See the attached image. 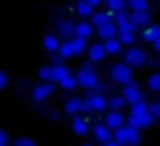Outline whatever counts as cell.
<instances>
[{
    "label": "cell",
    "instance_id": "1",
    "mask_svg": "<svg viewBox=\"0 0 160 146\" xmlns=\"http://www.w3.org/2000/svg\"><path fill=\"white\" fill-rule=\"evenodd\" d=\"M110 77H112V81H115V83L128 86V84L132 83L131 81L132 79V71L126 62H119L110 69Z\"/></svg>",
    "mask_w": 160,
    "mask_h": 146
},
{
    "label": "cell",
    "instance_id": "2",
    "mask_svg": "<svg viewBox=\"0 0 160 146\" xmlns=\"http://www.w3.org/2000/svg\"><path fill=\"white\" fill-rule=\"evenodd\" d=\"M76 77H78V84H79L81 88H84V90H90V91H93L95 88L98 86V76L95 74V71H83V69H79L78 71V74H76Z\"/></svg>",
    "mask_w": 160,
    "mask_h": 146
},
{
    "label": "cell",
    "instance_id": "3",
    "mask_svg": "<svg viewBox=\"0 0 160 146\" xmlns=\"http://www.w3.org/2000/svg\"><path fill=\"white\" fill-rule=\"evenodd\" d=\"M124 62L129 67H139L146 62V53L141 48H129L124 52Z\"/></svg>",
    "mask_w": 160,
    "mask_h": 146
},
{
    "label": "cell",
    "instance_id": "4",
    "mask_svg": "<svg viewBox=\"0 0 160 146\" xmlns=\"http://www.w3.org/2000/svg\"><path fill=\"white\" fill-rule=\"evenodd\" d=\"M153 124V115L150 114H145V115H131L129 114V117H128V125L129 127H132V129H143V127H150V125Z\"/></svg>",
    "mask_w": 160,
    "mask_h": 146
},
{
    "label": "cell",
    "instance_id": "5",
    "mask_svg": "<svg viewBox=\"0 0 160 146\" xmlns=\"http://www.w3.org/2000/svg\"><path fill=\"white\" fill-rule=\"evenodd\" d=\"M126 122L128 120L124 119V115H122L121 112H108L103 117V124L107 125L108 129H112V131H117V129L124 127Z\"/></svg>",
    "mask_w": 160,
    "mask_h": 146
},
{
    "label": "cell",
    "instance_id": "6",
    "mask_svg": "<svg viewBox=\"0 0 160 146\" xmlns=\"http://www.w3.org/2000/svg\"><path fill=\"white\" fill-rule=\"evenodd\" d=\"M57 31H59V35L64 36L67 41H71V40L76 36V24H74L71 19H62V21L57 22Z\"/></svg>",
    "mask_w": 160,
    "mask_h": 146
},
{
    "label": "cell",
    "instance_id": "7",
    "mask_svg": "<svg viewBox=\"0 0 160 146\" xmlns=\"http://www.w3.org/2000/svg\"><path fill=\"white\" fill-rule=\"evenodd\" d=\"M98 36H100L102 40H112V38H117V33H119V29H117V22H114V21H107V22H103L102 26H98Z\"/></svg>",
    "mask_w": 160,
    "mask_h": 146
},
{
    "label": "cell",
    "instance_id": "8",
    "mask_svg": "<svg viewBox=\"0 0 160 146\" xmlns=\"http://www.w3.org/2000/svg\"><path fill=\"white\" fill-rule=\"evenodd\" d=\"M122 95H124L126 101H129L131 105L138 103V101H143V95H141V90H139L138 84L131 83L128 84V86H124V91H122Z\"/></svg>",
    "mask_w": 160,
    "mask_h": 146
},
{
    "label": "cell",
    "instance_id": "9",
    "mask_svg": "<svg viewBox=\"0 0 160 146\" xmlns=\"http://www.w3.org/2000/svg\"><path fill=\"white\" fill-rule=\"evenodd\" d=\"M93 134H95V138H97V141H100L102 144H107V143H110L112 139H114V134H112L110 129L105 124H95Z\"/></svg>",
    "mask_w": 160,
    "mask_h": 146
},
{
    "label": "cell",
    "instance_id": "10",
    "mask_svg": "<svg viewBox=\"0 0 160 146\" xmlns=\"http://www.w3.org/2000/svg\"><path fill=\"white\" fill-rule=\"evenodd\" d=\"M52 90H53V86L50 83H40L33 88V98H35L36 101H43L50 96Z\"/></svg>",
    "mask_w": 160,
    "mask_h": 146
},
{
    "label": "cell",
    "instance_id": "11",
    "mask_svg": "<svg viewBox=\"0 0 160 146\" xmlns=\"http://www.w3.org/2000/svg\"><path fill=\"white\" fill-rule=\"evenodd\" d=\"M86 100L90 101V105H91V110L93 112H100V110H103L105 107H108V100L103 96V95H95V93H88V96H86Z\"/></svg>",
    "mask_w": 160,
    "mask_h": 146
},
{
    "label": "cell",
    "instance_id": "12",
    "mask_svg": "<svg viewBox=\"0 0 160 146\" xmlns=\"http://www.w3.org/2000/svg\"><path fill=\"white\" fill-rule=\"evenodd\" d=\"M60 40L59 36L55 35V33H48V35H45V38H43V46H45L48 52H59L60 48Z\"/></svg>",
    "mask_w": 160,
    "mask_h": 146
},
{
    "label": "cell",
    "instance_id": "13",
    "mask_svg": "<svg viewBox=\"0 0 160 146\" xmlns=\"http://www.w3.org/2000/svg\"><path fill=\"white\" fill-rule=\"evenodd\" d=\"M105 55H107V50H105V46L102 45V43H95V45H91L90 50H88V57H90L91 62H98V60H102Z\"/></svg>",
    "mask_w": 160,
    "mask_h": 146
},
{
    "label": "cell",
    "instance_id": "14",
    "mask_svg": "<svg viewBox=\"0 0 160 146\" xmlns=\"http://www.w3.org/2000/svg\"><path fill=\"white\" fill-rule=\"evenodd\" d=\"M81 107H83V100L78 96L71 98V100L66 101V105H64V112H66L67 115H76L78 112H81Z\"/></svg>",
    "mask_w": 160,
    "mask_h": 146
},
{
    "label": "cell",
    "instance_id": "15",
    "mask_svg": "<svg viewBox=\"0 0 160 146\" xmlns=\"http://www.w3.org/2000/svg\"><path fill=\"white\" fill-rule=\"evenodd\" d=\"M143 40L146 41H153L155 43L157 40L160 38V26L158 24H148L145 29H143Z\"/></svg>",
    "mask_w": 160,
    "mask_h": 146
},
{
    "label": "cell",
    "instance_id": "16",
    "mask_svg": "<svg viewBox=\"0 0 160 146\" xmlns=\"http://www.w3.org/2000/svg\"><path fill=\"white\" fill-rule=\"evenodd\" d=\"M72 131L79 136H84L88 132V119L76 115V117L72 119Z\"/></svg>",
    "mask_w": 160,
    "mask_h": 146
},
{
    "label": "cell",
    "instance_id": "17",
    "mask_svg": "<svg viewBox=\"0 0 160 146\" xmlns=\"http://www.w3.org/2000/svg\"><path fill=\"white\" fill-rule=\"evenodd\" d=\"M129 21H131L134 26L148 24L150 14H148V12H134V11H131V14H129Z\"/></svg>",
    "mask_w": 160,
    "mask_h": 146
},
{
    "label": "cell",
    "instance_id": "18",
    "mask_svg": "<svg viewBox=\"0 0 160 146\" xmlns=\"http://www.w3.org/2000/svg\"><path fill=\"white\" fill-rule=\"evenodd\" d=\"M93 33V28H91V22H88V21H81V22H78L76 24V36L78 38H84L86 40L88 36Z\"/></svg>",
    "mask_w": 160,
    "mask_h": 146
},
{
    "label": "cell",
    "instance_id": "19",
    "mask_svg": "<svg viewBox=\"0 0 160 146\" xmlns=\"http://www.w3.org/2000/svg\"><path fill=\"white\" fill-rule=\"evenodd\" d=\"M93 7L90 5V2L88 0H79L76 4V14L81 16V17H84V16H93Z\"/></svg>",
    "mask_w": 160,
    "mask_h": 146
},
{
    "label": "cell",
    "instance_id": "20",
    "mask_svg": "<svg viewBox=\"0 0 160 146\" xmlns=\"http://www.w3.org/2000/svg\"><path fill=\"white\" fill-rule=\"evenodd\" d=\"M53 67V81H57V83H60L62 79H66L67 76H71L69 69H67L64 64H59V66H52Z\"/></svg>",
    "mask_w": 160,
    "mask_h": 146
},
{
    "label": "cell",
    "instance_id": "21",
    "mask_svg": "<svg viewBox=\"0 0 160 146\" xmlns=\"http://www.w3.org/2000/svg\"><path fill=\"white\" fill-rule=\"evenodd\" d=\"M114 143H117L119 146L122 144H128V125L114 131Z\"/></svg>",
    "mask_w": 160,
    "mask_h": 146
},
{
    "label": "cell",
    "instance_id": "22",
    "mask_svg": "<svg viewBox=\"0 0 160 146\" xmlns=\"http://www.w3.org/2000/svg\"><path fill=\"white\" fill-rule=\"evenodd\" d=\"M126 103L124 95H115V96H110L108 100V107L112 108V112H119V108H122Z\"/></svg>",
    "mask_w": 160,
    "mask_h": 146
},
{
    "label": "cell",
    "instance_id": "23",
    "mask_svg": "<svg viewBox=\"0 0 160 146\" xmlns=\"http://www.w3.org/2000/svg\"><path fill=\"white\" fill-rule=\"evenodd\" d=\"M107 21H110L108 16H107V11H97V12H93V16H91V24H95L97 28L102 26L103 22H107Z\"/></svg>",
    "mask_w": 160,
    "mask_h": 146
},
{
    "label": "cell",
    "instance_id": "24",
    "mask_svg": "<svg viewBox=\"0 0 160 146\" xmlns=\"http://www.w3.org/2000/svg\"><path fill=\"white\" fill-rule=\"evenodd\" d=\"M59 55L62 57V59H69V57L76 55V53H74V48H72V43L62 41V45H60V48H59Z\"/></svg>",
    "mask_w": 160,
    "mask_h": 146
},
{
    "label": "cell",
    "instance_id": "25",
    "mask_svg": "<svg viewBox=\"0 0 160 146\" xmlns=\"http://www.w3.org/2000/svg\"><path fill=\"white\" fill-rule=\"evenodd\" d=\"M121 40L119 38H112V40H107V41L103 43L105 50H107V53H117L119 50H121Z\"/></svg>",
    "mask_w": 160,
    "mask_h": 146
},
{
    "label": "cell",
    "instance_id": "26",
    "mask_svg": "<svg viewBox=\"0 0 160 146\" xmlns=\"http://www.w3.org/2000/svg\"><path fill=\"white\" fill-rule=\"evenodd\" d=\"M108 11H114V12H121V11H126V2L124 0H107L105 2Z\"/></svg>",
    "mask_w": 160,
    "mask_h": 146
},
{
    "label": "cell",
    "instance_id": "27",
    "mask_svg": "<svg viewBox=\"0 0 160 146\" xmlns=\"http://www.w3.org/2000/svg\"><path fill=\"white\" fill-rule=\"evenodd\" d=\"M148 103H145V101H138V103L131 105V115H145L148 114Z\"/></svg>",
    "mask_w": 160,
    "mask_h": 146
},
{
    "label": "cell",
    "instance_id": "28",
    "mask_svg": "<svg viewBox=\"0 0 160 146\" xmlns=\"http://www.w3.org/2000/svg\"><path fill=\"white\" fill-rule=\"evenodd\" d=\"M38 76H40V79H43V81H53V67L52 66L40 67Z\"/></svg>",
    "mask_w": 160,
    "mask_h": 146
},
{
    "label": "cell",
    "instance_id": "29",
    "mask_svg": "<svg viewBox=\"0 0 160 146\" xmlns=\"http://www.w3.org/2000/svg\"><path fill=\"white\" fill-rule=\"evenodd\" d=\"M129 7L134 12H148V4L145 0H129Z\"/></svg>",
    "mask_w": 160,
    "mask_h": 146
},
{
    "label": "cell",
    "instance_id": "30",
    "mask_svg": "<svg viewBox=\"0 0 160 146\" xmlns=\"http://www.w3.org/2000/svg\"><path fill=\"white\" fill-rule=\"evenodd\" d=\"M71 43H72L74 53H83L84 50H86V40L84 38H78V36H74V38L71 40Z\"/></svg>",
    "mask_w": 160,
    "mask_h": 146
},
{
    "label": "cell",
    "instance_id": "31",
    "mask_svg": "<svg viewBox=\"0 0 160 146\" xmlns=\"http://www.w3.org/2000/svg\"><path fill=\"white\" fill-rule=\"evenodd\" d=\"M59 84L64 88V90H74V88L78 86V77L71 74V76H67L66 79H62V81H60Z\"/></svg>",
    "mask_w": 160,
    "mask_h": 146
},
{
    "label": "cell",
    "instance_id": "32",
    "mask_svg": "<svg viewBox=\"0 0 160 146\" xmlns=\"http://www.w3.org/2000/svg\"><path fill=\"white\" fill-rule=\"evenodd\" d=\"M138 28V26H134L131 21H122V22H117V29H119V35L121 33H134V29Z\"/></svg>",
    "mask_w": 160,
    "mask_h": 146
},
{
    "label": "cell",
    "instance_id": "33",
    "mask_svg": "<svg viewBox=\"0 0 160 146\" xmlns=\"http://www.w3.org/2000/svg\"><path fill=\"white\" fill-rule=\"evenodd\" d=\"M141 136H139V131L138 129H132L128 125V144H138Z\"/></svg>",
    "mask_w": 160,
    "mask_h": 146
},
{
    "label": "cell",
    "instance_id": "34",
    "mask_svg": "<svg viewBox=\"0 0 160 146\" xmlns=\"http://www.w3.org/2000/svg\"><path fill=\"white\" fill-rule=\"evenodd\" d=\"M148 88L153 91H160V72H155L148 77Z\"/></svg>",
    "mask_w": 160,
    "mask_h": 146
},
{
    "label": "cell",
    "instance_id": "35",
    "mask_svg": "<svg viewBox=\"0 0 160 146\" xmlns=\"http://www.w3.org/2000/svg\"><path fill=\"white\" fill-rule=\"evenodd\" d=\"M148 110L153 115V119H160V101H152L148 103Z\"/></svg>",
    "mask_w": 160,
    "mask_h": 146
},
{
    "label": "cell",
    "instance_id": "36",
    "mask_svg": "<svg viewBox=\"0 0 160 146\" xmlns=\"http://www.w3.org/2000/svg\"><path fill=\"white\" fill-rule=\"evenodd\" d=\"M119 40H121L122 45H131L134 41V33H121L119 35Z\"/></svg>",
    "mask_w": 160,
    "mask_h": 146
},
{
    "label": "cell",
    "instance_id": "37",
    "mask_svg": "<svg viewBox=\"0 0 160 146\" xmlns=\"http://www.w3.org/2000/svg\"><path fill=\"white\" fill-rule=\"evenodd\" d=\"M14 146H36V143L33 141V139H29V138H19Z\"/></svg>",
    "mask_w": 160,
    "mask_h": 146
},
{
    "label": "cell",
    "instance_id": "38",
    "mask_svg": "<svg viewBox=\"0 0 160 146\" xmlns=\"http://www.w3.org/2000/svg\"><path fill=\"white\" fill-rule=\"evenodd\" d=\"M129 14H131V12H128V11H121V12H117V14H115V22L128 21V19H129Z\"/></svg>",
    "mask_w": 160,
    "mask_h": 146
},
{
    "label": "cell",
    "instance_id": "39",
    "mask_svg": "<svg viewBox=\"0 0 160 146\" xmlns=\"http://www.w3.org/2000/svg\"><path fill=\"white\" fill-rule=\"evenodd\" d=\"M7 81H9L7 72H5V71H2V72H0V88H5V86H7Z\"/></svg>",
    "mask_w": 160,
    "mask_h": 146
},
{
    "label": "cell",
    "instance_id": "40",
    "mask_svg": "<svg viewBox=\"0 0 160 146\" xmlns=\"http://www.w3.org/2000/svg\"><path fill=\"white\" fill-rule=\"evenodd\" d=\"M7 141H9V136L5 131L0 132V146H7Z\"/></svg>",
    "mask_w": 160,
    "mask_h": 146
},
{
    "label": "cell",
    "instance_id": "41",
    "mask_svg": "<svg viewBox=\"0 0 160 146\" xmlns=\"http://www.w3.org/2000/svg\"><path fill=\"white\" fill-rule=\"evenodd\" d=\"M81 112H93L91 110V105L88 100H83V107H81Z\"/></svg>",
    "mask_w": 160,
    "mask_h": 146
},
{
    "label": "cell",
    "instance_id": "42",
    "mask_svg": "<svg viewBox=\"0 0 160 146\" xmlns=\"http://www.w3.org/2000/svg\"><path fill=\"white\" fill-rule=\"evenodd\" d=\"M79 69H83V71H93V67H91V60H88V62H83Z\"/></svg>",
    "mask_w": 160,
    "mask_h": 146
},
{
    "label": "cell",
    "instance_id": "43",
    "mask_svg": "<svg viewBox=\"0 0 160 146\" xmlns=\"http://www.w3.org/2000/svg\"><path fill=\"white\" fill-rule=\"evenodd\" d=\"M88 2H90V5H91V7H98V5H100V0H88Z\"/></svg>",
    "mask_w": 160,
    "mask_h": 146
},
{
    "label": "cell",
    "instance_id": "44",
    "mask_svg": "<svg viewBox=\"0 0 160 146\" xmlns=\"http://www.w3.org/2000/svg\"><path fill=\"white\" fill-rule=\"evenodd\" d=\"M153 46H155V50H158V52H160V38L157 40L155 43H153Z\"/></svg>",
    "mask_w": 160,
    "mask_h": 146
},
{
    "label": "cell",
    "instance_id": "45",
    "mask_svg": "<svg viewBox=\"0 0 160 146\" xmlns=\"http://www.w3.org/2000/svg\"><path fill=\"white\" fill-rule=\"evenodd\" d=\"M102 146H119L117 143H114V141H110V143H107V144H102Z\"/></svg>",
    "mask_w": 160,
    "mask_h": 146
},
{
    "label": "cell",
    "instance_id": "46",
    "mask_svg": "<svg viewBox=\"0 0 160 146\" xmlns=\"http://www.w3.org/2000/svg\"><path fill=\"white\" fill-rule=\"evenodd\" d=\"M81 146H91V144H81Z\"/></svg>",
    "mask_w": 160,
    "mask_h": 146
}]
</instances>
